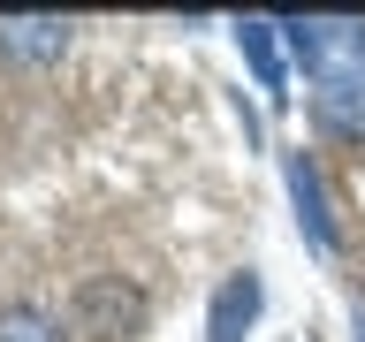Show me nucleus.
<instances>
[{
  "label": "nucleus",
  "mask_w": 365,
  "mask_h": 342,
  "mask_svg": "<svg viewBox=\"0 0 365 342\" xmlns=\"http://www.w3.org/2000/svg\"><path fill=\"white\" fill-rule=\"evenodd\" d=\"M0 46L23 53V61H53L68 46V23L61 16H0Z\"/></svg>",
  "instance_id": "6"
},
{
  "label": "nucleus",
  "mask_w": 365,
  "mask_h": 342,
  "mask_svg": "<svg viewBox=\"0 0 365 342\" xmlns=\"http://www.w3.org/2000/svg\"><path fill=\"white\" fill-rule=\"evenodd\" d=\"M289 31V53L312 68L319 84H342V76H365V23H327V16H297L282 23Z\"/></svg>",
  "instance_id": "1"
},
{
  "label": "nucleus",
  "mask_w": 365,
  "mask_h": 342,
  "mask_svg": "<svg viewBox=\"0 0 365 342\" xmlns=\"http://www.w3.org/2000/svg\"><path fill=\"white\" fill-rule=\"evenodd\" d=\"M0 342H61V319H46L38 304H8L0 312Z\"/></svg>",
  "instance_id": "8"
},
{
  "label": "nucleus",
  "mask_w": 365,
  "mask_h": 342,
  "mask_svg": "<svg viewBox=\"0 0 365 342\" xmlns=\"http://www.w3.org/2000/svg\"><path fill=\"white\" fill-rule=\"evenodd\" d=\"M312 122L327 137H365V76H342V84L312 91Z\"/></svg>",
  "instance_id": "5"
},
{
  "label": "nucleus",
  "mask_w": 365,
  "mask_h": 342,
  "mask_svg": "<svg viewBox=\"0 0 365 342\" xmlns=\"http://www.w3.org/2000/svg\"><path fill=\"white\" fill-rule=\"evenodd\" d=\"M274 31H282V23H267V16H244V23H236V38H244V61H251V76H259V91L282 99L289 76H282V46H274Z\"/></svg>",
  "instance_id": "7"
},
{
  "label": "nucleus",
  "mask_w": 365,
  "mask_h": 342,
  "mask_svg": "<svg viewBox=\"0 0 365 342\" xmlns=\"http://www.w3.org/2000/svg\"><path fill=\"white\" fill-rule=\"evenodd\" d=\"M358 342H365V312H358Z\"/></svg>",
  "instance_id": "9"
},
{
  "label": "nucleus",
  "mask_w": 365,
  "mask_h": 342,
  "mask_svg": "<svg viewBox=\"0 0 365 342\" xmlns=\"http://www.w3.org/2000/svg\"><path fill=\"white\" fill-rule=\"evenodd\" d=\"M68 327L84 342H130L137 327H145V296H137L122 274H91L84 289H76V304H68Z\"/></svg>",
  "instance_id": "2"
},
{
  "label": "nucleus",
  "mask_w": 365,
  "mask_h": 342,
  "mask_svg": "<svg viewBox=\"0 0 365 342\" xmlns=\"http://www.w3.org/2000/svg\"><path fill=\"white\" fill-rule=\"evenodd\" d=\"M289 198H297V221H304V244L335 251L342 228H335V205H327V182H319V160L312 152H289Z\"/></svg>",
  "instance_id": "3"
},
{
  "label": "nucleus",
  "mask_w": 365,
  "mask_h": 342,
  "mask_svg": "<svg viewBox=\"0 0 365 342\" xmlns=\"http://www.w3.org/2000/svg\"><path fill=\"white\" fill-rule=\"evenodd\" d=\"M259 304H267V289H259V274H228L221 289H213V312H205V342H244L251 319H259Z\"/></svg>",
  "instance_id": "4"
}]
</instances>
